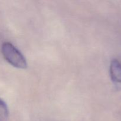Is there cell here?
<instances>
[{
  "mask_svg": "<svg viewBox=\"0 0 121 121\" xmlns=\"http://www.w3.org/2000/svg\"><path fill=\"white\" fill-rule=\"evenodd\" d=\"M8 109L7 104L0 99V121H7L8 118Z\"/></svg>",
  "mask_w": 121,
  "mask_h": 121,
  "instance_id": "3957f363",
  "label": "cell"
},
{
  "mask_svg": "<svg viewBox=\"0 0 121 121\" xmlns=\"http://www.w3.org/2000/svg\"><path fill=\"white\" fill-rule=\"evenodd\" d=\"M110 73L113 81L121 83V63L117 59H113L111 61Z\"/></svg>",
  "mask_w": 121,
  "mask_h": 121,
  "instance_id": "7a4b0ae2",
  "label": "cell"
},
{
  "mask_svg": "<svg viewBox=\"0 0 121 121\" xmlns=\"http://www.w3.org/2000/svg\"><path fill=\"white\" fill-rule=\"evenodd\" d=\"M1 51L4 57L10 65L18 69H26L27 67V61L21 52L11 43H3Z\"/></svg>",
  "mask_w": 121,
  "mask_h": 121,
  "instance_id": "6da1fadb",
  "label": "cell"
}]
</instances>
